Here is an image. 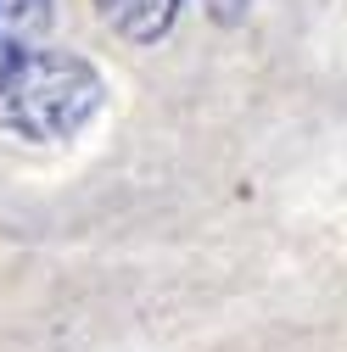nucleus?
I'll return each mask as SVG.
<instances>
[{
  "instance_id": "7ed1b4c3",
  "label": "nucleus",
  "mask_w": 347,
  "mask_h": 352,
  "mask_svg": "<svg viewBox=\"0 0 347 352\" xmlns=\"http://www.w3.org/2000/svg\"><path fill=\"white\" fill-rule=\"evenodd\" d=\"M51 23V0H0V62L12 51L34 45Z\"/></svg>"
},
{
  "instance_id": "20e7f679",
  "label": "nucleus",
  "mask_w": 347,
  "mask_h": 352,
  "mask_svg": "<svg viewBox=\"0 0 347 352\" xmlns=\"http://www.w3.org/2000/svg\"><path fill=\"white\" fill-rule=\"evenodd\" d=\"M213 17H219V23H235L241 12H235V0H219V12H213Z\"/></svg>"
},
{
  "instance_id": "f257e3e1",
  "label": "nucleus",
  "mask_w": 347,
  "mask_h": 352,
  "mask_svg": "<svg viewBox=\"0 0 347 352\" xmlns=\"http://www.w3.org/2000/svg\"><path fill=\"white\" fill-rule=\"evenodd\" d=\"M107 107V78L73 51L23 45L0 62V129L23 140H73Z\"/></svg>"
},
{
  "instance_id": "f03ea898",
  "label": "nucleus",
  "mask_w": 347,
  "mask_h": 352,
  "mask_svg": "<svg viewBox=\"0 0 347 352\" xmlns=\"http://www.w3.org/2000/svg\"><path fill=\"white\" fill-rule=\"evenodd\" d=\"M101 17L123 34V39H135V45H151V39H162L174 28V17H180L185 0H96Z\"/></svg>"
}]
</instances>
